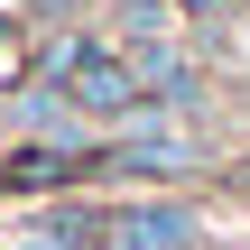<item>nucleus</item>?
Wrapping results in <instances>:
<instances>
[{
    "label": "nucleus",
    "instance_id": "4",
    "mask_svg": "<svg viewBox=\"0 0 250 250\" xmlns=\"http://www.w3.org/2000/svg\"><path fill=\"white\" fill-rule=\"evenodd\" d=\"M46 9H83V0H46Z\"/></svg>",
    "mask_w": 250,
    "mask_h": 250
},
{
    "label": "nucleus",
    "instance_id": "1",
    "mask_svg": "<svg viewBox=\"0 0 250 250\" xmlns=\"http://www.w3.org/2000/svg\"><path fill=\"white\" fill-rule=\"evenodd\" d=\"M46 83H65L83 121H130L139 111V56H121V46H83V37L56 46V74Z\"/></svg>",
    "mask_w": 250,
    "mask_h": 250
},
{
    "label": "nucleus",
    "instance_id": "2",
    "mask_svg": "<svg viewBox=\"0 0 250 250\" xmlns=\"http://www.w3.org/2000/svg\"><path fill=\"white\" fill-rule=\"evenodd\" d=\"M102 250H204V213H195L186 195L102 204Z\"/></svg>",
    "mask_w": 250,
    "mask_h": 250
},
{
    "label": "nucleus",
    "instance_id": "3",
    "mask_svg": "<svg viewBox=\"0 0 250 250\" xmlns=\"http://www.w3.org/2000/svg\"><path fill=\"white\" fill-rule=\"evenodd\" d=\"M83 167H102V148H19V158H0V195H46V186H74Z\"/></svg>",
    "mask_w": 250,
    "mask_h": 250
}]
</instances>
